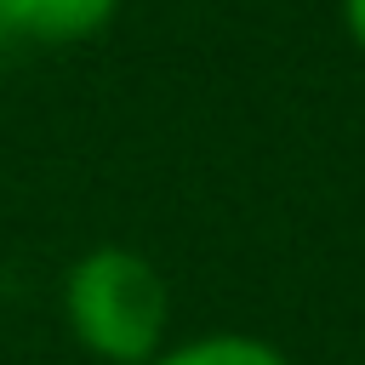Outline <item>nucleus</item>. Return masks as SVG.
<instances>
[{
    "label": "nucleus",
    "mask_w": 365,
    "mask_h": 365,
    "mask_svg": "<svg viewBox=\"0 0 365 365\" xmlns=\"http://www.w3.org/2000/svg\"><path fill=\"white\" fill-rule=\"evenodd\" d=\"M6 40H11V34H6V6H0V46H6Z\"/></svg>",
    "instance_id": "5"
},
{
    "label": "nucleus",
    "mask_w": 365,
    "mask_h": 365,
    "mask_svg": "<svg viewBox=\"0 0 365 365\" xmlns=\"http://www.w3.org/2000/svg\"><path fill=\"white\" fill-rule=\"evenodd\" d=\"M342 29H348V40L365 51V0H342Z\"/></svg>",
    "instance_id": "4"
},
{
    "label": "nucleus",
    "mask_w": 365,
    "mask_h": 365,
    "mask_svg": "<svg viewBox=\"0 0 365 365\" xmlns=\"http://www.w3.org/2000/svg\"><path fill=\"white\" fill-rule=\"evenodd\" d=\"M63 319L91 359L148 365L171 325L165 274L131 245H97L63 279Z\"/></svg>",
    "instance_id": "1"
},
{
    "label": "nucleus",
    "mask_w": 365,
    "mask_h": 365,
    "mask_svg": "<svg viewBox=\"0 0 365 365\" xmlns=\"http://www.w3.org/2000/svg\"><path fill=\"white\" fill-rule=\"evenodd\" d=\"M0 6H6V34L34 46H80L103 34L120 11V0H0Z\"/></svg>",
    "instance_id": "2"
},
{
    "label": "nucleus",
    "mask_w": 365,
    "mask_h": 365,
    "mask_svg": "<svg viewBox=\"0 0 365 365\" xmlns=\"http://www.w3.org/2000/svg\"><path fill=\"white\" fill-rule=\"evenodd\" d=\"M148 365H291V359L274 342H262V336L217 331V336H194L182 348H160Z\"/></svg>",
    "instance_id": "3"
}]
</instances>
